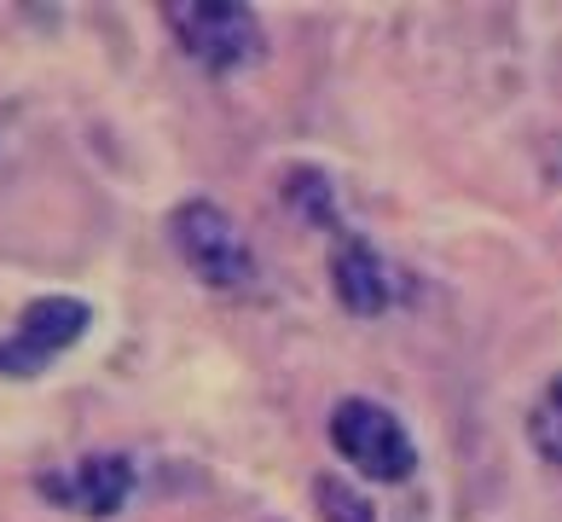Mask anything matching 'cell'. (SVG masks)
<instances>
[{"label": "cell", "mask_w": 562, "mask_h": 522, "mask_svg": "<svg viewBox=\"0 0 562 522\" xmlns=\"http://www.w3.org/2000/svg\"><path fill=\"white\" fill-rule=\"evenodd\" d=\"M35 488H41V499H53V506L105 522V517H116L122 506H128L134 465H128L122 453H88V458H81V465H70V470H41Z\"/></svg>", "instance_id": "5"}, {"label": "cell", "mask_w": 562, "mask_h": 522, "mask_svg": "<svg viewBox=\"0 0 562 522\" xmlns=\"http://www.w3.org/2000/svg\"><path fill=\"white\" fill-rule=\"evenodd\" d=\"M284 203L296 209L302 221H314V226H330L337 221V203H330V180L319 169H290L284 175Z\"/></svg>", "instance_id": "8"}, {"label": "cell", "mask_w": 562, "mask_h": 522, "mask_svg": "<svg viewBox=\"0 0 562 522\" xmlns=\"http://www.w3.org/2000/svg\"><path fill=\"white\" fill-rule=\"evenodd\" d=\"M330 290H337V302L348 313L371 320V313H389L406 297V279L360 233H337V244H330Z\"/></svg>", "instance_id": "6"}, {"label": "cell", "mask_w": 562, "mask_h": 522, "mask_svg": "<svg viewBox=\"0 0 562 522\" xmlns=\"http://www.w3.org/2000/svg\"><path fill=\"white\" fill-rule=\"evenodd\" d=\"M314 506H319V522H378V506L353 482H342V476H319Z\"/></svg>", "instance_id": "9"}, {"label": "cell", "mask_w": 562, "mask_h": 522, "mask_svg": "<svg viewBox=\"0 0 562 522\" xmlns=\"http://www.w3.org/2000/svg\"><path fill=\"white\" fill-rule=\"evenodd\" d=\"M528 442H533L539 458L562 465V371L539 389V401L528 407Z\"/></svg>", "instance_id": "7"}, {"label": "cell", "mask_w": 562, "mask_h": 522, "mask_svg": "<svg viewBox=\"0 0 562 522\" xmlns=\"http://www.w3.org/2000/svg\"><path fill=\"white\" fill-rule=\"evenodd\" d=\"M169 244L210 290H249L256 285V249H249L244 226L210 198H192L175 209Z\"/></svg>", "instance_id": "2"}, {"label": "cell", "mask_w": 562, "mask_h": 522, "mask_svg": "<svg viewBox=\"0 0 562 522\" xmlns=\"http://www.w3.org/2000/svg\"><path fill=\"white\" fill-rule=\"evenodd\" d=\"M330 447H337L360 476L389 482V488L418 470V447H412V435L401 430V418L378 401H360V395L330 407Z\"/></svg>", "instance_id": "3"}, {"label": "cell", "mask_w": 562, "mask_h": 522, "mask_svg": "<svg viewBox=\"0 0 562 522\" xmlns=\"http://www.w3.org/2000/svg\"><path fill=\"white\" fill-rule=\"evenodd\" d=\"M88 331V302L76 297H35L12 337H0V378H41L53 354H65Z\"/></svg>", "instance_id": "4"}, {"label": "cell", "mask_w": 562, "mask_h": 522, "mask_svg": "<svg viewBox=\"0 0 562 522\" xmlns=\"http://www.w3.org/2000/svg\"><path fill=\"white\" fill-rule=\"evenodd\" d=\"M162 18H169L186 58L215 76L261 65V53H267L261 18L244 0H162Z\"/></svg>", "instance_id": "1"}]
</instances>
